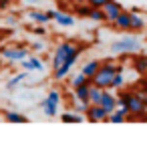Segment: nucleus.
<instances>
[{"label":"nucleus","instance_id":"1","mask_svg":"<svg viewBox=\"0 0 147 143\" xmlns=\"http://www.w3.org/2000/svg\"><path fill=\"white\" fill-rule=\"evenodd\" d=\"M87 49V45H79L77 40H63L57 45L55 53H53V79L55 81H63L73 65L79 61V57L83 55V51Z\"/></svg>","mask_w":147,"mask_h":143},{"label":"nucleus","instance_id":"25","mask_svg":"<svg viewBox=\"0 0 147 143\" xmlns=\"http://www.w3.org/2000/svg\"><path fill=\"white\" fill-rule=\"evenodd\" d=\"M30 32L38 34V36H47V28H45V24H40V26H34V28H30Z\"/></svg>","mask_w":147,"mask_h":143},{"label":"nucleus","instance_id":"27","mask_svg":"<svg viewBox=\"0 0 147 143\" xmlns=\"http://www.w3.org/2000/svg\"><path fill=\"white\" fill-rule=\"evenodd\" d=\"M30 49H32V51H42V49H45V42H42V40H34V42L30 45Z\"/></svg>","mask_w":147,"mask_h":143},{"label":"nucleus","instance_id":"35","mask_svg":"<svg viewBox=\"0 0 147 143\" xmlns=\"http://www.w3.org/2000/svg\"><path fill=\"white\" fill-rule=\"evenodd\" d=\"M0 121H2V119H0Z\"/></svg>","mask_w":147,"mask_h":143},{"label":"nucleus","instance_id":"20","mask_svg":"<svg viewBox=\"0 0 147 143\" xmlns=\"http://www.w3.org/2000/svg\"><path fill=\"white\" fill-rule=\"evenodd\" d=\"M87 20H93V22H107L105 10H103V8H91V14H89Z\"/></svg>","mask_w":147,"mask_h":143},{"label":"nucleus","instance_id":"16","mask_svg":"<svg viewBox=\"0 0 147 143\" xmlns=\"http://www.w3.org/2000/svg\"><path fill=\"white\" fill-rule=\"evenodd\" d=\"M4 121L6 123H28V117H24L22 113H16V111H6Z\"/></svg>","mask_w":147,"mask_h":143},{"label":"nucleus","instance_id":"3","mask_svg":"<svg viewBox=\"0 0 147 143\" xmlns=\"http://www.w3.org/2000/svg\"><path fill=\"white\" fill-rule=\"evenodd\" d=\"M141 47L143 45L137 36H121L111 45V53H139Z\"/></svg>","mask_w":147,"mask_h":143},{"label":"nucleus","instance_id":"23","mask_svg":"<svg viewBox=\"0 0 147 143\" xmlns=\"http://www.w3.org/2000/svg\"><path fill=\"white\" fill-rule=\"evenodd\" d=\"M89 81V77L81 71V73H77L75 77H73V81H71V87H79V85H83V83H87Z\"/></svg>","mask_w":147,"mask_h":143},{"label":"nucleus","instance_id":"34","mask_svg":"<svg viewBox=\"0 0 147 143\" xmlns=\"http://www.w3.org/2000/svg\"><path fill=\"white\" fill-rule=\"evenodd\" d=\"M0 36H2V30H0Z\"/></svg>","mask_w":147,"mask_h":143},{"label":"nucleus","instance_id":"6","mask_svg":"<svg viewBox=\"0 0 147 143\" xmlns=\"http://www.w3.org/2000/svg\"><path fill=\"white\" fill-rule=\"evenodd\" d=\"M103 10H105V18H107V22L111 24V22L117 20V16H119L125 8H123L121 2H117V0H107V4L103 6Z\"/></svg>","mask_w":147,"mask_h":143},{"label":"nucleus","instance_id":"7","mask_svg":"<svg viewBox=\"0 0 147 143\" xmlns=\"http://www.w3.org/2000/svg\"><path fill=\"white\" fill-rule=\"evenodd\" d=\"M111 26L119 32H131V10H123L115 22H111Z\"/></svg>","mask_w":147,"mask_h":143},{"label":"nucleus","instance_id":"12","mask_svg":"<svg viewBox=\"0 0 147 143\" xmlns=\"http://www.w3.org/2000/svg\"><path fill=\"white\" fill-rule=\"evenodd\" d=\"M101 63H103V61H97V59H93V61H87V63L83 65V69H81V71H83V73H85L89 79H93V77L99 73V69H101Z\"/></svg>","mask_w":147,"mask_h":143},{"label":"nucleus","instance_id":"14","mask_svg":"<svg viewBox=\"0 0 147 143\" xmlns=\"http://www.w3.org/2000/svg\"><path fill=\"white\" fill-rule=\"evenodd\" d=\"M55 22L59 24V26H65V28H71V26H75V16L73 14H67V12H57V16H55Z\"/></svg>","mask_w":147,"mask_h":143},{"label":"nucleus","instance_id":"13","mask_svg":"<svg viewBox=\"0 0 147 143\" xmlns=\"http://www.w3.org/2000/svg\"><path fill=\"white\" fill-rule=\"evenodd\" d=\"M26 18L32 20V22H36V24H47V22H51L49 16H47V10H28V12H26Z\"/></svg>","mask_w":147,"mask_h":143},{"label":"nucleus","instance_id":"28","mask_svg":"<svg viewBox=\"0 0 147 143\" xmlns=\"http://www.w3.org/2000/svg\"><path fill=\"white\" fill-rule=\"evenodd\" d=\"M10 6V0H0V10H6Z\"/></svg>","mask_w":147,"mask_h":143},{"label":"nucleus","instance_id":"8","mask_svg":"<svg viewBox=\"0 0 147 143\" xmlns=\"http://www.w3.org/2000/svg\"><path fill=\"white\" fill-rule=\"evenodd\" d=\"M85 115H87V121H91V123L109 121V113H107L101 105H93V103H91V107H89V111H87Z\"/></svg>","mask_w":147,"mask_h":143},{"label":"nucleus","instance_id":"21","mask_svg":"<svg viewBox=\"0 0 147 143\" xmlns=\"http://www.w3.org/2000/svg\"><path fill=\"white\" fill-rule=\"evenodd\" d=\"M89 107H91V101H73V111H77V113H81V115H85L87 111H89Z\"/></svg>","mask_w":147,"mask_h":143},{"label":"nucleus","instance_id":"24","mask_svg":"<svg viewBox=\"0 0 147 143\" xmlns=\"http://www.w3.org/2000/svg\"><path fill=\"white\" fill-rule=\"evenodd\" d=\"M133 67H135V71H139V73H145V71H147L145 57H135V61H133Z\"/></svg>","mask_w":147,"mask_h":143},{"label":"nucleus","instance_id":"19","mask_svg":"<svg viewBox=\"0 0 147 143\" xmlns=\"http://www.w3.org/2000/svg\"><path fill=\"white\" fill-rule=\"evenodd\" d=\"M26 77H28V71H24V73H18V75H14V77H12V79H10L8 83H6V89H8V91L16 89V87H18V83H22V81H24Z\"/></svg>","mask_w":147,"mask_h":143},{"label":"nucleus","instance_id":"33","mask_svg":"<svg viewBox=\"0 0 147 143\" xmlns=\"http://www.w3.org/2000/svg\"><path fill=\"white\" fill-rule=\"evenodd\" d=\"M143 57H145V63H147V55H143Z\"/></svg>","mask_w":147,"mask_h":143},{"label":"nucleus","instance_id":"30","mask_svg":"<svg viewBox=\"0 0 147 143\" xmlns=\"http://www.w3.org/2000/svg\"><path fill=\"white\" fill-rule=\"evenodd\" d=\"M6 24H12V26H14V24H16V18H14V16H8V18H6Z\"/></svg>","mask_w":147,"mask_h":143},{"label":"nucleus","instance_id":"17","mask_svg":"<svg viewBox=\"0 0 147 143\" xmlns=\"http://www.w3.org/2000/svg\"><path fill=\"white\" fill-rule=\"evenodd\" d=\"M91 4L89 2H83V4H75V14L79 16V18H89V14H91Z\"/></svg>","mask_w":147,"mask_h":143},{"label":"nucleus","instance_id":"32","mask_svg":"<svg viewBox=\"0 0 147 143\" xmlns=\"http://www.w3.org/2000/svg\"><path fill=\"white\" fill-rule=\"evenodd\" d=\"M22 2H24V4H36L38 0H22Z\"/></svg>","mask_w":147,"mask_h":143},{"label":"nucleus","instance_id":"18","mask_svg":"<svg viewBox=\"0 0 147 143\" xmlns=\"http://www.w3.org/2000/svg\"><path fill=\"white\" fill-rule=\"evenodd\" d=\"M103 91H105V89H101V87L93 85V87H91V91H89V101H91L93 105H99V103H101V97H103Z\"/></svg>","mask_w":147,"mask_h":143},{"label":"nucleus","instance_id":"22","mask_svg":"<svg viewBox=\"0 0 147 143\" xmlns=\"http://www.w3.org/2000/svg\"><path fill=\"white\" fill-rule=\"evenodd\" d=\"M125 85V75H123V71H119L115 77H113V83H111V89H121Z\"/></svg>","mask_w":147,"mask_h":143},{"label":"nucleus","instance_id":"5","mask_svg":"<svg viewBox=\"0 0 147 143\" xmlns=\"http://www.w3.org/2000/svg\"><path fill=\"white\" fill-rule=\"evenodd\" d=\"M30 51L24 47V45H16V47H6V49H2L0 51V55H2V59H6L8 63H22L26 57H30L28 55Z\"/></svg>","mask_w":147,"mask_h":143},{"label":"nucleus","instance_id":"15","mask_svg":"<svg viewBox=\"0 0 147 143\" xmlns=\"http://www.w3.org/2000/svg\"><path fill=\"white\" fill-rule=\"evenodd\" d=\"M61 121L63 123H83V121H87V115H81L77 111H71V113H63L61 115Z\"/></svg>","mask_w":147,"mask_h":143},{"label":"nucleus","instance_id":"31","mask_svg":"<svg viewBox=\"0 0 147 143\" xmlns=\"http://www.w3.org/2000/svg\"><path fill=\"white\" fill-rule=\"evenodd\" d=\"M69 2L75 6V4H83V2H87V0H69Z\"/></svg>","mask_w":147,"mask_h":143},{"label":"nucleus","instance_id":"2","mask_svg":"<svg viewBox=\"0 0 147 143\" xmlns=\"http://www.w3.org/2000/svg\"><path fill=\"white\" fill-rule=\"evenodd\" d=\"M119 71H123V67H121V65H115V61H113V59L103 61V63H101L99 73L93 77V85H97V87H101V89H111L113 77H115Z\"/></svg>","mask_w":147,"mask_h":143},{"label":"nucleus","instance_id":"10","mask_svg":"<svg viewBox=\"0 0 147 143\" xmlns=\"http://www.w3.org/2000/svg\"><path fill=\"white\" fill-rule=\"evenodd\" d=\"M145 26H147V20L139 14V10H137V8H133V10H131V32H133V34H137V32L145 30Z\"/></svg>","mask_w":147,"mask_h":143},{"label":"nucleus","instance_id":"26","mask_svg":"<svg viewBox=\"0 0 147 143\" xmlns=\"http://www.w3.org/2000/svg\"><path fill=\"white\" fill-rule=\"evenodd\" d=\"M87 2L93 6V8H103L107 4V0H87Z\"/></svg>","mask_w":147,"mask_h":143},{"label":"nucleus","instance_id":"29","mask_svg":"<svg viewBox=\"0 0 147 143\" xmlns=\"http://www.w3.org/2000/svg\"><path fill=\"white\" fill-rule=\"evenodd\" d=\"M57 12H59V10H47V16H49V20H55Z\"/></svg>","mask_w":147,"mask_h":143},{"label":"nucleus","instance_id":"9","mask_svg":"<svg viewBox=\"0 0 147 143\" xmlns=\"http://www.w3.org/2000/svg\"><path fill=\"white\" fill-rule=\"evenodd\" d=\"M99 105H101L109 115L119 107V105H117V97L111 93V89H105V91H103V97H101V103H99Z\"/></svg>","mask_w":147,"mask_h":143},{"label":"nucleus","instance_id":"11","mask_svg":"<svg viewBox=\"0 0 147 143\" xmlns=\"http://www.w3.org/2000/svg\"><path fill=\"white\" fill-rule=\"evenodd\" d=\"M22 69H26V71H42L45 69V63H42V59L30 55V57H26L22 61Z\"/></svg>","mask_w":147,"mask_h":143},{"label":"nucleus","instance_id":"4","mask_svg":"<svg viewBox=\"0 0 147 143\" xmlns=\"http://www.w3.org/2000/svg\"><path fill=\"white\" fill-rule=\"evenodd\" d=\"M59 105H61V93H59L57 89H53V91L47 95V99L40 101L38 107L45 111L47 117H57V113H59Z\"/></svg>","mask_w":147,"mask_h":143}]
</instances>
